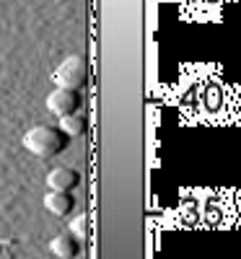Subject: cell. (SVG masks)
<instances>
[{
	"instance_id": "cell-7",
	"label": "cell",
	"mask_w": 241,
	"mask_h": 259,
	"mask_svg": "<svg viewBox=\"0 0 241 259\" xmlns=\"http://www.w3.org/2000/svg\"><path fill=\"white\" fill-rule=\"evenodd\" d=\"M60 130H62V133L68 135L70 140H73V138H81L86 130H89V119H86L81 112L68 114V117H60Z\"/></svg>"
},
{
	"instance_id": "cell-5",
	"label": "cell",
	"mask_w": 241,
	"mask_h": 259,
	"mask_svg": "<svg viewBox=\"0 0 241 259\" xmlns=\"http://www.w3.org/2000/svg\"><path fill=\"white\" fill-rule=\"evenodd\" d=\"M45 207L52 212V215H70L73 207H75V200H73V194L70 192H47V197H45Z\"/></svg>"
},
{
	"instance_id": "cell-1",
	"label": "cell",
	"mask_w": 241,
	"mask_h": 259,
	"mask_svg": "<svg viewBox=\"0 0 241 259\" xmlns=\"http://www.w3.org/2000/svg\"><path fill=\"white\" fill-rule=\"evenodd\" d=\"M70 145V138L55 124H36L24 135V148L39 158H55Z\"/></svg>"
},
{
	"instance_id": "cell-8",
	"label": "cell",
	"mask_w": 241,
	"mask_h": 259,
	"mask_svg": "<svg viewBox=\"0 0 241 259\" xmlns=\"http://www.w3.org/2000/svg\"><path fill=\"white\" fill-rule=\"evenodd\" d=\"M86 221H89V218H86V215H81V218H75L73 223H70V236H73V239H86V231H89V228H86Z\"/></svg>"
},
{
	"instance_id": "cell-4",
	"label": "cell",
	"mask_w": 241,
	"mask_h": 259,
	"mask_svg": "<svg viewBox=\"0 0 241 259\" xmlns=\"http://www.w3.org/2000/svg\"><path fill=\"white\" fill-rule=\"evenodd\" d=\"M81 184V174L70 166H55L47 174V187L52 192H70Z\"/></svg>"
},
{
	"instance_id": "cell-9",
	"label": "cell",
	"mask_w": 241,
	"mask_h": 259,
	"mask_svg": "<svg viewBox=\"0 0 241 259\" xmlns=\"http://www.w3.org/2000/svg\"><path fill=\"white\" fill-rule=\"evenodd\" d=\"M0 251H3V246H0Z\"/></svg>"
},
{
	"instance_id": "cell-2",
	"label": "cell",
	"mask_w": 241,
	"mask_h": 259,
	"mask_svg": "<svg viewBox=\"0 0 241 259\" xmlns=\"http://www.w3.org/2000/svg\"><path fill=\"white\" fill-rule=\"evenodd\" d=\"M55 83H57V89H73V91H81L86 83H89V65H86L83 57H65L60 65H57V70H55Z\"/></svg>"
},
{
	"instance_id": "cell-3",
	"label": "cell",
	"mask_w": 241,
	"mask_h": 259,
	"mask_svg": "<svg viewBox=\"0 0 241 259\" xmlns=\"http://www.w3.org/2000/svg\"><path fill=\"white\" fill-rule=\"evenodd\" d=\"M81 91H73V89H55L50 96H47V109L55 114V117H68V114H75L81 109Z\"/></svg>"
},
{
	"instance_id": "cell-6",
	"label": "cell",
	"mask_w": 241,
	"mask_h": 259,
	"mask_svg": "<svg viewBox=\"0 0 241 259\" xmlns=\"http://www.w3.org/2000/svg\"><path fill=\"white\" fill-rule=\"evenodd\" d=\"M50 249L60 259H75L78 251H81V244H78V239H73L70 233H60V236H55V239H52Z\"/></svg>"
}]
</instances>
